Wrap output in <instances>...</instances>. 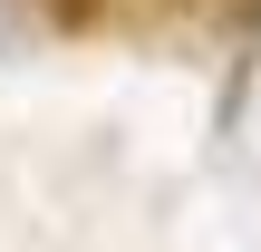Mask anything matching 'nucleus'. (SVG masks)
Here are the masks:
<instances>
[{
	"label": "nucleus",
	"mask_w": 261,
	"mask_h": 252,
	"mask_svg": "<svg viewBox=\"0 0 261 252\" xmlns=\"http://www.w3.org/2000/svg\"><path fill=\"white\" fill-rule=\"evenodd\" d=\"M39 10H48V19H87L97 0H39Z\"/></svg>",
	"instance_id": "1"
}]
</instances>
